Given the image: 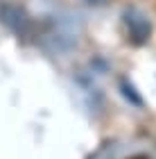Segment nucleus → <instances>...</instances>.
Here are the masks:
<instances>
[{
    "mask_svg": "<svg viewBox=\"0 0 156 159\" xmlns=\"http://www.w3.org/2000/svg\"><path fill=\"white\" fill-rule=\"evenodd\" d=\"M124 25L129 30V37L133 43H145L152 34V23L147 20V16L138 9H129L124 14Z\"/></svg>",
    "mask_w": 156,
    "mask_h": 159,
    "instance_id": "nucleus-1",
    "label": "nucleus"
},
{
    "mask_svg": "<svg viewBox=\"0 0 156 159\" xmlns=\"http://www.w3.org/2000/svg\"><path fill=\"white\" fill-rule=\"evenodd\" d=\"M91 2H95V0H91Z\"/></svg>",
    "mask_w": 156,
    "mask_h": 159,
    "instance_id": "nucleus-2",
    "label": "nucleus"
}]
</instances>
